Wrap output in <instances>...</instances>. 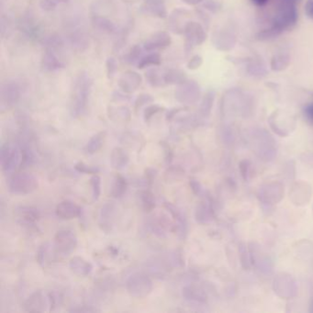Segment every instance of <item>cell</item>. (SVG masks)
Returning <instances> with one entry per match:
<instances>
[{
	"mask_svg": "<svg viewBox=\"0 0 313 313\" xmlns=\"http://www.w3.org/2000/svg\"><path fill=\"white\" fill-rule=\"evenodd\" d=\"M184 34L185 37L186 47L201 45L207 38V34L204 32L202 26L198 22L189 21L185 25Z\"/></svg>",
	"mask_w": 313,
	"mask_h": 313,
	"instance_id": "7",
	"label": "cell"
},
{
	"mask_svg": "<svg viewBox=\"0 0 313 313\" xmlns=\"http://www.w3.org/2000/svg\"><path fill=\"white\" fill-rule=\"evenodd\" d=\"M175 96L178 102L183 104L196 103L201 96V88L195 81H185L178 86Z\"/></svg>",
	"mask_w": 313,
	"mask_h": 313,
	"instance_id": "6",
	"label": "cell"
},
{
	"mask_svg": "<svg viewBox=\"0 0 313 313\" xmlns=\"http://www.w3.org/2000/svg\"><path fill=\"white\" fill-rule=\"evenodd\" d=\"M268 1H269V0H252V2H253L255 5L258 6V7H263V6H265V5L267 4Z\"/></svg>",
	"mask_w": 313,
	"mask_h": 313,
	"instance_id": "44",
	"label": "cell"
},
{
	"mask_svg": "<svg viewBox=\"0 0 313 313\" xmlns=\"http://www.w3.org/2000/svg\"><path fill=\"white\" fill-rule=\"evenodd\" d=\"M164 80L166 85H181L186 80L185 72L179 69H169L165 73Z\"/></svg>",
	"mask_w": 313,
	"mask_h": 313,
	"instance_id": "23",
	"label": "cell"
},
{
	"mask_svg": "<svg viewBox=\"0 0 313 313\" xmlns=\"http://www.w3.org/2000/svg\"><path fill=\"white\" fill-rule=\"evenodd\" d=\"M111 114H112L111 118L114 117V118L118 119V121H126L130 119V111L129 109L125 108V107H121V108L115 110V111H112Z\"/></svg>",
	"mask_w": 313,
	"mask_h": 313,
	"instance_id": "35",
	"label": "cell"
},
{
	"mask_svg": "<svg viewBox=\"0 0 313 313\" xmlns=\"http://www.w3.org/2000/svg\"><path fill=\"white\" fill-rule=\"evenodd\" d=\"M299 0H277V2H287V3H293L296 4Z\"/></svg>",
	"mask_w": 313,
	"mask_h": 313,
	"instance_id": "46",
	"label": "cell"
},
{
	"mask_svg": "<svg viewBox=\"0 0 313 313\" xmlns=\"http://www.w3.org/2000/svg\"><path fill=\"white\" fill-rule=\"evenodd\" d=\"M117 211V206L115 202L109 201L106 202L100 209V222L104 226H110L111 224V221L115 217Z\"/></svg>",
	"mask_w": 313,
	"mask_h": 313,
	"instance_id": "21",
	"label": "cell"
},
{
	"mask_svg": "<svg viewBox=\"0 0 313 313\" xmlns=\"http://www.w3.org/2000/svg\"><path fill=\"white\" fill-rule=\"evenodd\" d=\"M21 91L19 86L14 81L3 83L0 89V97L2 105L11 106L15 104L20 98Z\"/></svg>",
	"mask_w": 313,
	"mask_h": 313,
	"instance_id": "8",
	"label": "cell"
},
{
	"mask_svg": "<svg viewBox=\"0 0 313 313\" xmlns=\"http://www.w3.org/2000/svg\"><path fill=\"white\" fill-rule=\"evenodd\" d=\"M70 40H71L73 46L74 45L76 48L79 49L81 51L87 48L88 45H89L88 37L83 32L73 33L71 37H70Z\"/></svg>",
	"mask_w": 313,
	"mask_h": 313,
	"instance_id": "30",
	"label": "cell"
},
{
	"mask_svg": "<svg viewBox=\"0 0 313 313\" xmlns=\"http://www.w3.org/2000/svg\"><path fill=\"white\" fill-rule=\"evenodd\" d=\"M68 0H41L40 2V8L45 11H52L61 5L67 3Z\"/></svg>",
	"mask_w": 313,
	"mask_h": 313,
	"instance_id": "34",
	"label": "cell"
},
{
	"mask_svg": "<svg viewBox=\"0 0 313 313\" xmlns=\"http://www.w3.org/2000/svg\"><path fill=\"white\" fill-rule=\"evenodd\" d=\"M107 73H108V77L110 79L113 78L115 74L118 70V63L114 57H109L107 60Z\"/></svg>",
	"mask_w": 313,
	"mask_h": 313,
	"instance_id": "36",
	"label": "cell"
},
{
	"mask_svg": "<svg viewBox=\"0 0 313 313\" xmlns=\"http://www.w3.org/2000/svg\"><path fill=\"white\" fill-rule=\"evenodd\" d=\"M264 72H265L264 67L258 62L253 63L249 66V73L252 74L253 75H261Z\"/></svg>",
	"mask_w": 313,
	"mask_h": 313,
	"instance_id": "41",
	"label": "cell"
},
{
	"mask_svg": "<svg viewBox=\"0 0 313 313\" xmlns=\"http://www.w3.org/2000/svg\"><path fill=\"white\" fill-rule=\"evenodd\" d=\"M69 267L73 273L78 276H86L91 273L93 269L92 264L80 257H73L69 262Z\"/></svg>",
	"mask_w": 313,
	"mask_h": 313,
	"instance_id": "15",
	"label": "cell"
},
{
	"mask_svg": "<svg viewBox=\"0 0 313 313\" xmlns=\"http://www.w3.org/2000/svg\"><path fill=\"white\" fill-rule=\"evenodd\" d=\"M171 42L172 40L168 32H158L153 34L148 40L145 41L144 47L148 52H153L159 49L168 47Z\"/></svg>",
	"mask_w": 313,
	"mask_h": 313,
	"instance_id": "10",
	"label": "cell"
},
{
	"mask_svg": "<svg viewBox=\"0 0 313 313\" xmlns=\"http://www.w3.org/2000/svg\"><path fill=\"white\" fill-rule=\"evenodd\" d=\"M125 287L129 296L135 298H145L151 293L153 283L145 274L136 273L129 277Z\"/></svg>",
	"mask_w": 313,
	"mask_h": 313,
	"instance_id": "2",
	"label": "cell"
},
{
	"mask_svg": "<svg viewBox=\"0 0 313 313\" xmlns=\"http://www.w3.org/2000/svg\"><path fill=\"white\" fill-rule=\"evenodd\" d=\"M164 75H165V73L161 72L160 69L154 68V67L149 69L145 73L146 80L154 88H159L166 85L164 80Z\"/></svg>",
	"mask_w": 313,
	"mask_h": 313,
	"instance_id": "26",
	"label": "cell"
},
{
	"mask_svg": "<svg viewBox=\"0 0 313 313\" xmlns=\"http://www.w3.org/2000/svg\"><path fill=\"white\" fill-rule=\"evenodd\" d=\"M90 185L92 187V197L94 201H98L101 195V178L97 175H94L90 179Z\"/></svg>",
	"mask_w": 313,
	"mask_h": 313,
	"instance_id": "33",
	"label": "cell"
},
{
	"mask_svg": "<svg viewBox=\"0 0 313 313\" xmlns=\"http://www.w3.org/2000/svg\"><path fill=\"white\" fill-rule=\"evenodd\" d=\"M290 58L287 54H277L273 57L271 62V67L274 71H281L289 65Z\"/></svg>",
	"mask_w": 313,
	"mask_h": 313,
	"instance_id": "29",
	"label": "cell"
},
{
	"mask_svg": "<svg viewBox=\"0 0 313 313\" xmlns=\"http://www.w3.org/2000/svg\"><path fill=\"white\" fill-rule=\"evenodd\" d=\"M202 58H201L200 55H195L193 56L187 63V68L190 69V70H195V69H198L199 67H201V64H202Z\"/></svg>",
	"mask_w": 313,
	"mask_h": 313,
	"instance_id": "40",
	"label": "cell"
},
{
	"mask_svg": "<svg viewBox=\"0 0 313 313\" xmlns=\"http://www.w3.org/2000/svg\"><path fill=\"white\" fill-rule=\"evenodd\" d=\"M41 66L46 71L54 72L64 68V64L57 57L54 49L47 48L42 55Z\"/></svg>",
	"mask_w": 313,
	"mask_h": 313,
	"instance_id": "14",
	"label": "cell"
},
{
	"mask_svg": "<svg viewBox=\"0 0 313 313\" xmlns=\"http://www.w3.org/2000/svg\"><path fill=\"white\" fill-rule=\"evenodd\" d=\"M143 9L146 13L152 16L165 18L167 17V10L165 6L164 0H145Z\"/></svg>",
	"mask_w": 313,
	"mask_h": 313,
	"instance_id": "16",
	"label": "cell"
},
{
	"mask_svg": "<svg viewBox=\"0 0 313 313\" xmlns=\"http://www.w3.org/2000/svg\"><path fill=\"white\" fill-rule=\"evenodd\" d=\"M166 209L168 210L169 212L171 213L172 217L174 218V220L177 221V225H176V229L177 232L180 234H184L185 233V228H186V223H185V219L183 216V214L181 213V211L177 209L176 206H174L172 203H168L166 202L165 204Z\"/></svg>",
	"mask_w": 313,
	"mask_h": 313,
	"instance_id": "20",
	"label": "cell"
},
{
	"mask_svg": "<svg viewBox=\"0 0 313 313\" xmlns=\"http://www.w3.org/2000/svg\"><path fill=\"white\" fill-rule=\"evenodd\" d=\"M17 216L27 223H33L40 218L38 209L32 207H19L16 209Z\"/></svg>",
	"mask_w": 313,
	"mask_h": 313,
	"instance_id": "22",
	"label": "cell"
},
{
	"mask_svg": "<svg viewBox=\"0 0 313 313\" xmlns=\"http://www.w3.org/2000/svg\"><path fill=\"white\" fill-rule=\"evenodd\" d=\"M92 24L97 30L106 33H113L116 32L117 27L112 21L105 17L94 16L92 18Z\"/></svg>",
	"mask_w": 313,
	"mask_h": 313,
	"instance_id": "24",
	"label": "cell"
},
{
	"mask_svg": "<svg viewBox=\"0 0 313 313\" xmlns=\"http://www.w3.org/2000/svg\"><path fill=\"white\" fill-rule=\"evenodd\" d=\"M182 1L185 2V4H187V5H196V4L201 3V1H203V0H182Z\"/></svg>",
	"mask_w": 313,
	"mask_h": 313,
	"instance_id": "45",
	"label": "cell"
},
{
	"mask_svg": "<svg viewBox=\"0 0 313 313\" xmlns=\"http://www.w3.org/2000/svg\"><path fill=\"white\" fill-rule=\"evenodd\" d=\"M129 158L127 153L120 147H116L113 149L112 153L110 154V164L113 168L117 170H122L128 166Z\"/></svg>",
	"mask_w": 313,
	"mask_h": 313,
	"instance_id": "17",
	"label": "cell"
},
{
	"mask_svg": "<svg viewBox=\"0 0 313 313\" xmlns=\"http://www.w3.org/2000/svg\"><path fill=\"white\" fill-rule=\"evenodd\" d=\"M93 79L85 71L81 72L74 83L71 96V114L73 117H80L86 112Z\"/></svg>",
	"mask_w": 313,
	"mask_h": 313,
	"instance_id": "1",
	"label": "cell"
},
{
	"mask_svg": "<svg viewBox=\"0 0 313 313\" xmlns=\"http://www.w3.org/2000/svg\"><path fill=\"white\" fill-rule=\"evenodd\" d=\"M74 169L79 172V173H83V174H96L97 172V169L93 167V166H88L86 165L85 163L83 162H78L75 166H74Z\"/></svg>",
	"mask_w": 313,
	"mask_h": 313,
	"instance_id": "38",
	"label": "cell"
},
{
	"mask_svg": "<svg viewBox=\"0 0 313 313\" xmlns=\"http://www.w3.org/2000/svg\"><path fill=\"white\" fill-rule=\"evenodd\" d=\"M189 13L183 8L175 9L169 16V28L174 33L184 32L185 25V17L188 16Z\"/></svg>",
	"mask_w": 313,
	"mask_h": 313,
	"instance_id": "12",
	"label": "cell"
},
{
	"mask_svg": "<svg viewBox=\"0 0 313 313\" xmlns=\"http://www.w3.org/2000/svg\"><path fill=\"white\" fill-rule=\"evenodd\" d=\"M153 101V96L147 95V94H142L137 97L136 101H135V109L138 110V109L142 108L144 105L149 104Z\"/></svg>",
	"mask_w": 313,
	"mask_h": 313,
	"instance_id": "39",
	"label": "cell"
},
{
	"mask_svg": "<svg viewBox=\"0 0 313 313\" xmlns=\"http://www.w3.org/2000/svg\"><path fill=\"white\" fill-rule=\"evenodd\" d=\"M162 110H164V108L159 105H151L147 107L145 110V121H150L155 114L160 112Z\"/></svg>",
	"mask_w": 313,
	"mask_h": 313,
	"instance_id": "37",
	"label": "cell"
},
{
	"mask_svg": "<svg viewBox=\"0 0 313 313\" xmlns=\"http://www.w3.org/2000/svg\"><path fill=\"white\" fill-rule=\"evenodd\" d=\"M215 46L221 50H228V46L233 47L234 44V37L231 33L221 32L213 38Z\"/></svg>",
	"mask_w": 313,
	"mask_h": 313,
	"instance_id": "27",
	"label": "cell"
},
{
	"mask_svg": "<svg viewBox=\"0 0 313 313\" xmlns=\"http://www.w3.org/2000/svg\"><path fill=\"white\" fill-rule=\"evenodd\" d=\"M162 63V57L158 53H152L149 54L148 55L143 57L139 64H138V68L139 69H144L145 67L149 66H158Z\"/></svg>",
	"mask_w": 313,
	"mask_h": 313,
	"instance_id": "28",
	"label": "cell"
},
{
	"mask_svg": "<svg viewBox=\"0 0 313 313\" xmlns=\"http://www.w3.org/2000/svg\"><path fill=\"white\" fill-rule=\"evenodd\" d=\"M138 201L145 211H151L155 208V198L153 193L148 190H142L138 193Z\"/></svg>",
	"mask_w": 313,
	"mask_h": 313,
	"instance_id": "25",
	"label": "cell"
},
{
	"mask_svg": "<svg viewBox=\"0 0 313 313\" xmlns=\"http://www.w3.org/2000/svg\"><path fill=\"white\" fill-rule=\"evenodd\" d=\"M304 113H305V116L308 118V120L313 123V104L306 107Z\"/></svg>",
	"mask_w": 313,
	"mask_h": 313,
	"instance_id": "43",
	"label": "cell"
},
{
	"mask_svg": "<svg viewBox=\"0 0 313 313\" xmlns=\"http://www.w3.org/2000/svg\"><path fill=\"white\" fill-rule=\"evenodd\" d=\"M142 53L143 50L139 46V45H134L132 48L129 50L128 54L125 55L124 59L128 64H134L136 62H140V60L142 59Z\"/></svg>",
	"mask_w": 313,
	"mask_h": 313,
	"instance_id": "32",
	"label": "cell"
},
{
	"mask_svg": "<svg viewBox=\"0 0 313 313\" xmlns=\"http://www.w3.org/2000/svg\"><path fill=\"white\" fill-rule=\"evenodd\" d=\"M106 132L100 131L89 139V142L84 147V152L88 154H94L97 153L104 145Z\"/></svg>",
	"mask_w": 313,
	"mask_h": 313,
	"instance_id": "18",
	"label": "cell"
},
{
	"mask_svg": "<svg viewBox=\"0 0 313 313\" xmlns=\"http://www.w3.org/2000/svg\"><path fill=\"white\" fill-rule=\"evenodd\" d=\"M142 76L134 71H127L123 73L119 80L120 89L125 93H132L140 88L142 85Z\"/></svg>",
	"mask_w": 313,
	"mask_h": 313,
	"instance_id": "9",
	"label": "cell"
},
{
	"mask_svg": "<svg viewBox=\"0 0 313 313\" xmlns=\"http://www.w3.org/2000/svg\"><path fill=\"white\" fill-rule=\"evenodd\" d=\"M39 186L37 178L32 174L21 173L12 177L8 183L9 191L16 195H27L34 192Z\"/></svg>",
	"mask_w": 313,
	"mask_h": 313,
	"instance_id": "4",
	"label": "cell"
},
{
	"mask_svg": "<svg viewBox=\"0 0 313 313\" xmlns=\"http://www.w3.org/2000/svg\"><path fill=\"white\" fill-rule=\"evenodd\" d=\"M128 187L127 180L124 177L117 174L112 178V182L110 185V195L115 199H120L126 191Z\"/></svg>",
	"mask_w": 313,
	"mask_h": 313,
	"instance_id": "19",
	"label": "cell"
},
{
	"mask_svg": "<svg viewBox=\"0 0 313 313\" xmlns=\"http://www.w3.org/2000/svg\"><path fill=\"white\" fill-rule=\"evenodd\" d=\"M1 166L6 175L12 174L22 161V154L17 146L4 145L1 148Z\"/></svg>",
	"mask_w": 313,
	"mask_h": 313,
	"instance_id": "5",
	"label": "cell"
},
{
	"mask_svg": "<svg viewBox=\"0 0 313 313\" xmlns=\"http://www.w3.org/2000/svg\"><path fill=\"white\" fill-rule=\"evenodd\" d=\"M77 245V237L71 230L58 231L54 238V253L57 257L71 255Z\"/></svg>",
	"mask_w": 313,
	"mask_h": 313,
	"instance_id": "3",
	"label": "cell"
},
{
	"mask_svg": "<svg viewBox=\"0 0 313 313\" xmlns=\"http://www.w3.org/2000/svg\"><path fill=\"white\" fill-rule=\"evenodd\" d=\"M305 11L307 16L313 19V0H307Z\"/></svg>",
	"mask_w": 313,
	"mask_h": 313,
	"instance_id": "42",
	"label": "cell"
},
{
	"mask_svg": "<svg viewBox=\"0 0 313 313\" xmlns=\"http://www.w3.org/2000/svg\"><path fill=\"white\" fill-rule=\"evenodd\" d=\"M213 100H214V93L209 91L204 96V98L202 100V103L201 105L200 111H201V114L202 116H208L209 115V112H210V110L212 108Z\"/></svg>",
	"mask_w": 313,
	"mask_h": 313,
	"instance_id": "31",
	"label": "cell"
},
{
	"mask_svg": "<svg viewBox=\"0 0 313 313\" xmlns=\"http://www.w3.org/2000/svg\"><path fill=\"white\" fill-rule=\"evenodd\" d=\"M48 307V299L41 291H36L26 301V309L30 313H43Z\"/></svg>",
	"mask_w": 313,
	"mask_h": 313,
	"instance_id": "13",
	"label": "cell"
},
{
	"mask_svg": "<svg viewBox=\"0 0 313 313\" xmlns=\"http://www.w3.org/2000/svg\"><path fill=\"white\" fill-rule=\"evenodd\" d=\"M55 213L62 220H72L81 214V208L71 201H62L57 205Z\"/></svg>",
	"mask_w": 313,
	"mask_h": 313,
	"instance_id": "11",
	"label": "cell"
}]
</instances>
